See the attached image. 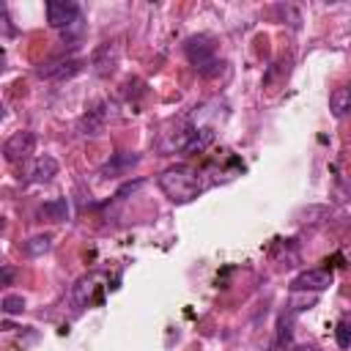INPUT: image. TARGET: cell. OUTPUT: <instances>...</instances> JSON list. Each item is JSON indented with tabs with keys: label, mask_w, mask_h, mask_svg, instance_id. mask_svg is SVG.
Here are the masks:
<instances>
[{
	"label": "cell",
	"mask_w": 351,
	"mask_h": 351,
	"mask_svg": "<svg viewBox=\"0 0 351 351\" xmlns=\"http://www.w3.org/2000/svg\"><path fill=\"white\" fill-rule=\"evenodd\" d=\"M159 189L173 203H189L200 195L197 170H192L189 165H170L167 170L159 173Z\"/></svg>",
	"instance_id": "6da1fadb"
},
{
	"label": "cell",
	"mask_w": 351,
	"mask_h": 351,
	"mask_svg": "<svg viewBox=\"0 0 351 351\" xmlns=\"http://www.w3.org/2000/svg\"><path fill=\"white\" fill-rule=\"evenodd\" d=\"M184 55L186 60L195 66V71L200 77H214L219 71V58H217V47L208 36H189L184 41Z\"/></svg>",
	"instance_id": "7a4b0ae2"
},
{
	"label": "cell",
	"mask_w": 351,
	"mask_h": 351,
	"mask_svg": "<svg viewBox=\"0 0 351 351\" xmlns=\"http://www.w3.org/2000/svg\"><path fill=\"white\" fill-rule=\"evenodd\" d=\"M33 151H36V134L27 132V129L14 132V134L3 143V156H5V162H25V159H30Z\"/></svg>",
	"instance_id": "3957f363"
},
{
	"label": "cell",
	"mask_w": 351,
	"mask_h": 351,
	"mask_svg": "<svg viewBox=\"0 0 351 351\" xmlns=\"http://www.w3.org/2000/svg\"><path fill=\"white\" fill-rule=\"evenodd\" d=\"M47 22L55 30L71 27L74 22H80V5L71 0H49L47 3Z\"/></svg>",
	"instance_id": "277c9868"
},
{
	"label": "cell",
	"mask_w": 351,
	"mask_h": 351,
	"mask_svg": "<svg viewBox=\"0 0 351 351\" xmlns=\"http://www.w3.org/2000/svg\"><path fill=\"white\" fill-rule=\"evenodd\" d=\"M118 60H121V47L118 41H101L93 55H90V66L99 77H110L115 69H118Z\"/></svg>",
	"instance_id": "5b68a950"
},
{
	"label": "cell",
	"mask_w": 351,
	"mask_h": 351,
	"mask_svg": "<svg viewBox=\"0 0 351 351\" xmlns=\"http://www.w3.org/2000/svg\"><path fill=\"white\" fill-rule=\"evenodd\" d=\"M332 285V271L326 269H304L299 271L293 280H291V291L293 293H302V291H313V293H321Z\"/></svg>",
	"instance_id": "8992f818"
},
{
	"label": "cell",
	"mask_w": 351,
	"mask_h": 351,
	"mask_svg": "<svg viewBox=\"0 0 351 351\" xmlns=\"http://www.w3.org/2000/svg\"><path fill=\"white\" fill-rule=\"evenodd\" d=\"M80 69H82V60H77V58H55V60H47L41 66H36V77H41V80H66V77H74Z\"/></svg>",
	"instance_id": "52a82bcc"
},
{
	"label": "cell",
	"mask_w": 351,
	"mask_h": 351,
	"mask_svg": "<svg viewBox=\"0 0 351 351\" xmlns=\"http://www.w3.org/2000/svg\"><path fill=\"white\" fill-rule=\"evenodd\" d=\"M140 162V154H132V151H121V154H112L104 165H101V170H99V176L101 178H121V176H126V173H132V167Z\"/></svg>",
	"instance_id": "ba28073f"
},
{
	"label": "cell",
	"mask_w": 351,
	"mask_h": 351,
	"mask_svg": "<svg viewBox=\"0 0 351 351\" xmlns=\"http://www.w3.org/2000/svg\"><path fill=\"white\" fill-rule=\"evenodd\" d=\"M55 176H58V159L49 156V154L36 156V159L30 162V167H27V181H30V184H47V181H52Z\"/></svg>",
	"instance_id": "9c48e42d"
},
{
	"label": "cell",
	"mask_w": 351,
	"mask_h": 351,
	"mask_svg": "<svg viewBox=\"0 0 351 351\" xmlns=\"http://www.w3.org/2000/svg\"><path fill=\"white\" fill-rule=\"evenodd\" d=\"M104 121H107L104 104H96L93 110H88V112L80 118V132H82L85 137H96V134L104 129Z\"/></svg>",
	"instance_id": "30bf717a"
},
{
	"label": "cell",
	"mask_w": 351,
	"mask_h": 351,
	"mask_svg": "<svg viewBox=\"0 0 351 351\" xmlns=\"http://www.w3.org/2000/svg\"><path fill=\"white\" fill-rule=\"evenodd\" d=\"M38 217L47 219V222H66V219H69V200H66V197L47 200V203L38 208Z\"/></svg>",
	"instance_id": "8fae6325"
},
{
	"label": "cell",
	"mask_w": 351,
	"mask_h": 351,
	"mask_svg": "<svg viewBox=\"0 0 351 351\" xmlns=\"http://www.w3.org/2000/svg\"><path fill=\"white\" fill-rule=\"evenodd\" d=\"M329 110L335 118H346L348 110H351V85H340L332 90L329 96Z\"/></svg>",
	"instance_id": "7c38bea8"
},
{
	"label": "cell",
	"mask_w": 351,
	"mask_h": 351,
	"mask_svg": "<svg viewBox=\"0 0 351 351\" xmlns=\"http://www.w3.org/2000/svg\"><path fill=\"white\" fill-rule=\"evenodd\" d=\"M49 247H52V236H49V233H36V236H30V239L25 241V252L33 255V258L49 252Z\"/></svg>",
	"instance_id": "4fadbf2b"
},
{
	"label": "cell",
	"mask_w": 351,
	"mask_h": 351,
	"mask_svg": "<svg viewBox=\"0 0 351 351\" xmlns=\"http://www.w3.org/2000/svg\"><path fill=\"white\" fill-rule=\"evenodd\" d=\"M93 274L90 277H80L77 280V285H74V291H71V296H74V302L77 304H88L90 302V293H93Z\"/></svg>",
	"instance_id": "5bb4252c"
},
{
	"label": "cell",
	"mask_w": 351,
	"mask_h": 351,
	"mask_svg": "<svg viewBox=\"0 0 351 351\" xmlns=\"http://www.w3.org/2000/svg\"><path fill=\"white\" fill-rule=\"evenodd\" d=\"M335 337H337V346H340V348H351V313H346V315L337 321Z\"/></svg>",
	"instance_id": "9a60e30c"
},
{
	"label": "cell",
	"mask_w": 351,
	"mask_h": 351,
	"mask_svg": "<svg viewBox=\"0 0 351 351\" xmlns=\"http://www.w3.org/2000/svg\"><path fill=\"white\" fill-rule=\"evenodd\" d=\"M0 307H3L5 315H19L25 310V296L22 293H5L3 302H0Z\"/></svg>",
	"instance_id": "2e32d148"
},
{
	"label": "cell",
	"mask_w": 351,
	"mask_h": 351,
	"mask_svg": "<svg viewBox=\"0 0 351 351\" xmlns=\"http://www.w3.org/2000/svg\"><path fill=\"white\" fill-rule=\"evenodd\" d=\"M335 195H337V200H348V197H351V173L340 176V181H337V189H335Z\"/></svg>",
	"instance_id": "e0dca14e"
},
{
	"label": "cell",
	"mask_w": 351,
	"mask_h": 351,
	"mask_svg": "<svg viewBox=\"0 0 351 351\" xmlns=\"http://www.w3.org/2000/svg\"><path fill=\"white\" fill-rule=\"evenodd\" d=\"M140 184H143V181H132V184H123V186L118 189V197H123V195H129V192H134V189H137Z\"/></svg>",
	"instance_id": "ac0fdd59"
},
{
	"label": "cell",
	"mask_w": 351,
	"mask_h": 351,
	"mask_svg": "<svg viewBox=\"0 0 351 351\" xmlns=\"http://www.w3.org/2000/svg\"><path fill=\"white\" fill-rule=\"evenodd\" d=\"M11 277H14L11 266H3V285H11Z\"/></svg>",
	"instance_id": "d6986e66"
},
{
	"label": "cell",
	"mask_w": 351,
	"mask_h": 351,
	"mask_svg": "<svg viewBox=\"0 0 351 351\" xmlns=\"http://www.w3.org/2000/svg\"><path fill=\"white\" fill-rule=\"evenodd\" d=\"M291 351H315V346H310V343H299V346H293Z\"/></svg>",
	"instance_id": "ffe728a7"
},
{
	"label": "cell",
	"mask_w": 351,
	"mask_h": 351,
	"mask_svg": "<svg viewBox=\"0 0 351 351\" xmlns=\"http://www.w3.org/2000/svg\"><path fill=\"white\" fill-rule=\"evenodd\" d=\"M348 115H351V110H348Z\"/></svg>",
	"instance_id": "44dd1931"
}]
</instances>
